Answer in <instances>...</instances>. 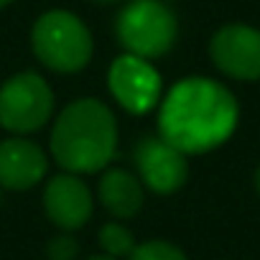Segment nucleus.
<instances>
[{"label":"nucleus","mask_w":260,"mask_h":260,"mask_svg":"<svg viewBox=\"0 0 260 260\" xmlns=\"http://www.w3.org/2000/svg\"><path fill=\"white\" fill-rule=\"evenodd\" d=\"M240 107L232 92L207 77L176 82L158 110V138L184 156L222 146L237 127Z\"/></svg>","instance_id":"1"},{"label":"nucleus","mask_w":260,"mask_h":260,"mask_svg":"<svg viewBox=\"0 0 260 260\" xmlns=\"http://www.w3.org/2000/svg\"><path fill=\"white\" fill-rule=\"evenodd\" d=\"M51 156L67 174H97L117 151V122L107 105L94 97L69 102L51 130Z\"/></svg>","instance_id":"2"},{"label":"nucleus","mask_w":260,"mask_h":260,"mask_svg":"<svg viewBox=\"0 0 260 260\" xmlns=\"http://www.w3.org/2000/svg\"><path fill=\"white\" fill-rule=\"evenodd\" d=\"M31 46L36 59L59 74L82 72L94 51L89 28L72 11H49L39 16L31 28Z\"/></svg>","instance_id":"3"},{"label":"nucleus","mask_w":260,"mask_h":260,"mask_svg":"<svg viewBox=\"0 0 260 260\" xmlns=\"http://www.w3.org/2000/svg\"><path fill=\"white\" fill-rule=\"evenodd\" d=\"M115 34L125 54L151 61L174 49L179 39V18L161 0H130L117 13Z\"/></svg>","instance_id":"4"},{"label":"nucleus","mask_w":260,"mask_h":260,"mask_svg":"<svg viewBox=\"0 0 260 260\" xmlns=\"http://www.w3.org/2000/svg\"><path fill=\"white\" fill-rule=\"evenodd\" d=\"M54 115V92L36 72H18L0 87V127L16 136L41 130Z\"/></svg>","instance_id":"5"},{"label":"nucleus","mask_w":260,"mask_h":260,"mask_svg":"<svg viewBox=\"0 0 260 260\" xmlns=\"http://www.w3.org/2000/svg\"><path fill=\"white\" fill-rule=\"evenodd\" d=\"M107 87L117 105L130 115H146L161 102V74L158 69L133 54H122L110 64Z\"/></svg>","instance_id":"6"},{"label":"nucleus","mask_w":260,"mask_h":260,"mask_svg":"<svg viewBox=\"0 0 260 260\" xmlns=\"http://www.w3.org/2000/svg\"><path fill=\"white\" fill-rule=\"evenodd\" d=\"M209 56L232 79H260V31L245 23L222 26L209 41Z\"/></svg>","instance_id":"7"},{"label":"nucleus","mask_w":260,"mask_h":260,"mask_svg":"<svg viewBox=\"0 0 260 260\" xmlns=\"http://www.w3.org/2000/svg\"><path fill=\"white\" fill-rule=\"evenodd\" d=\"M133 158H136L138 176L143 179V184L161 197L176 194L186 184V176H189L186 156L158 136H146L136 146Z\"/></svg>","instance_id":"8"},{"label":"nucleus","mask_w":260,"mask_h":260,"mask_svg":"<svg viewBox=\"0 0 260 260\" xmlns=\"http://www.w3.org/2000/svg\"><path fill=\"white\" fill-rule=\"evenodd\" d=\"M44 209L56 227L72 232L89 222L94 202L77 174H59L44 189Z\"/></svg>","instance_id":"9"},{"label":"nucleus","mask_w":260,"mask_h":260,"mask_svg":"<svg viewBox=\"0 0 260 260\" xmlns=\"http://www.w3.org/2000/svg\"><path fill=\"white\" fill-rule=\"evenodd\" d=\"M49 171V158L41 146L28 138H6L0 143V186L11 191H26Z\"/></svg>","instance_id":"10"},{"label":"nucleus","mask_w":260,"mask_h":260,"mask_svg":"<svg viewBox=\"0 0 260 260\" xmlns=\"http://www.w3.org/2000/svg\"><path fill=\"white\" fill-rule=\"evenodd\" d=\"M97 194L102 207L117 217V219H130L136 217L143 207V184L138 176L122 169H110L102 174L97 184Z\"/></svg>","instance_id":"11"},{"label":"nucleus","mask_w":260,"mask_h":260,"mask_svg":"<svg viewBox=\"0 0 260 260\" xmlns=\"http://www.w3.org/2000/svg\"><path fill=\"white\" fill-rule=\"evenodd\" d=\"M97 242L102 247L105 255H112V257H127L130 252L136 250V237L125 224L120 222H107L100 227L97 232Z\"/></svg>","instance_id":"12"},{"label":"nucleus","mask_w":260,"mask_h":260,"mask_svg":"<svg viewBox=\"0 0 260 260\" xmlns=\"http://www.w3.org/2000/svg\"><path fill=\"white\" fill-rule=\"evenodd\" d=\"M127 260H189L186 252L166 240H148L136 245V250L127 255Z\"/></svg>","instance_id":"13"},{"label":"nucleus","mask_w":260,"mask_h":260,"mask_svg":"<svg viewBox=\"0 0 260 260\" xmlns=\"http://www.w3.org/2000/svg\"><path fill=\"white\" fill-rule=\"evenodd\" d=\"M46 255H49V260H74L79 255V242H77L74 235L61 232V235H56V237L49 240Z\"/></svg>","instance_id":"14"},{"label":"nucleus","mask_w":260,"mask_h":260,"mask_svg":"<svg viewBox=\"0 0 260 260\" xmlns=\"http://www.w3.org/2000/svg\"><path fill=\"white\" fill-rule=\"evenodd\" d=\"M84 260H117V257H112V255H89V257H84Z\"/></svg>","instance_id":"15"},{"label":"nucleus","mask_w":260,"mask_h":260,"mask_svg":"<svg viewBox=\"0 0 260 260\" xmlns=\"http://www.w3.org/2000/svg\"><path fill=\"white\" fill-rule=\"evenodd\" d=\"M97 6H112V3H122V0H92Z\"/></svg>","instance_id":"16"},{"label":"nucleus","mask_w":260,"mask_h":260,"mask_svg":"<svg viewBox=\"0 0 260 260\" xmlns=\"http://www.w3.org/2000/svg\"><path fill=\"white\" fill-rule=\"evenodd\" d=\"M255 186H257V194H260V169H257V174H255Z\"/></svg>","instance_id":"17"},{"label":"nucleus","mask_w":260,"mask_h":260,"mask_svg":"<svg viewBox=\"0 0 260 260\" xmlns=\"http://www.w3.org/2000/svg\"><path fill=\"white\" fill-rule=\"evenodd\" d=\"M11 3H13V0H0V11H3L6 6H11Z\"/></svg>","instance_id":"18"},{"label":"nucleus","mask_w":260,"mask_h":260,"mask_svg":"<svg viewBox=\"0 0 260 260\" xmlns=\"http://www.w3.org/2000/svg\"><path fill=\"white\" fill-rule=\"evenodd\" d=\"M161 3H174V0H161Z\"/></svg>","instance_id":"19"}]
</instances>
